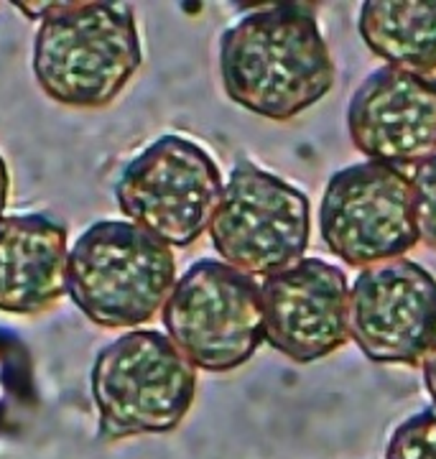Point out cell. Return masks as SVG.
Returning <instances> with one entry per match:
<instances>
[{
	"mask_svg": "<svg viewBox=\"0 0 436 459\" xmlns=\"http://www.w3.org/2000/svg\"><path fill=\"white\" fill-rule=\"evenodd\" d=\"M319 235L327 250L353 268L404 258L421 243L411 177L375 161L335 171L319 204Z\"/></svg>",
	"mask_w": 436,
	"mask_h": 459,
	"instance_id": "ba28073f",
	"label": "cell"
},
{
	"mask_svg": "<svg viewBox=\"0 0 436 459\" xmlns=\"http://www.w3.org/2000/svg\"><path fill=\"white\" fill-rule=\"evenodd\" d=\"M220 166L184 135H161L123 166L115 202L126 220L169 247H189L207 230L222 197Z\"/></svg>",
	"mask_w": 436,
	"mask_h": 459,
	"instance_id": "8992f818",
	"label": "cell"
},
{
	"mask_svg": "<svg viewBox=\"0 0 436 459\" xmlns=\"http://www.w3.org/2000/svg\"><path fill=\"white\" fill-rule=\"evenodd\" d=\"M39 21L33 77L48 100L95 110L110 105L144 65V47L128 3H18Z\"/></svg>",
	"mask_w": 436,
	"mask_h": 459,
	"instance_id": "7a4b0ae2",
	"label": "cell"
},
{
	"mask_svg": "<svg viewBox=\"0 0 436 459\" xmlns=\"http://www.w3.org/2000/svg\"><path fill=\"white\" fill-rule=\"evenodd\" d=\"M414 186V217L419 240L426 247L436 250V156L416 166L411 174Z\"/></svg>",
	"mask_w": 436,
	"mask_h": 459,
	"instance_id": "9a60e30c",
	"label": "cell"
},
{
	"mask_svg": "<svg viewBox=\"0 0 436 459\" xmlns=\"http://www.w3.org/2000/svg\"><path fill=\"white\" fill-rule=\"evenodd\" d=\"M90 394L102 442L169 434L192 411L196 368L166 332L133 329L97 352Z\"/></svg>",
	"mask_w": 436,
	"mask_h": 459,
	"instance_id": "277c9868",
	"label": "cell"
},
{
	"mask_svg": "<svg viewBox=\"0 0 436 459\" xmlns=\"http://www.w3.org/2000/svg\"><path fill=\"white\" fill-rule=\"evenodd\" d=\"M65 222L41 212L0 217V312L41 314L66 296Z\"/></svg>",
	"mask_w": 436,
	"mask_h": 459,
	"instance_id": "7c38bea8",
	"label": "cell"
},
{
	"mask_svg": "<svg viewBox=\"0 0 436 459\" xmlns=\"http://www.w3.org/2000/svg\"><path fill=\"white\" fill-rule=\"evenodd\" d=\"M174 283V250L128 220H100L69 246L66 296L97 327H144Z\"/></svg>",
	"mask_w": 436,
	"mask_h": 459,
	"instance_id": "3957f363",
	"label": "cell"
},
{
	"mask_svg": "<svg viewBox=\"0 0 436 459\" xmlns=\"http://www.w3.org/2000/svg\"><path fill=\"white\" fill-rule=\"evenodd\" d=\"M166 337L196 370L232 373L266 342L260 283L222 261L192 263L161 309Z\"/></svg>",
	"mask_w": 436,
	"mask_h": 459,
	"instance_id": "5b68a950",
	"label": "cell"
},
{
	"mask_svg": "<svg viewBox=\"0 0 436 459\" xmlns=\"http://www.w3.org/2000/svg\"><path fill=\"white\" fill-rule=\"evenodd\" d=\"M421 370H423V385H426V394H429L432 403L436 406V344L432 347V352L423 358V362H421Z\"/></svg>",
	"mask_w": 436,
	"mask_h": 459,
	"instance_id": "2e32d148",
	"label": "cell"
},
{
	"mask_svg": "<svg viewBox=\"0 0 436 459\" xmlns=\"http://www.w3.org/2000/svg\"><path fill=\"white\" fill-rule=\"evenodd\" d=\"M362 44L393 69L436 72V0H368L357 13Z\"/></svg>",
	"mask_w": 436,
	"mask_h": 459,
	"instance_id": "4fadbf2b",
	"label": "cell"
},
{
	"mask_svg": "<svg viewBox=\"0 0 436 459\" xmlns=\"http://www.w3.org/2000/svg\"><path fill=\"white\" fill-rule=\"evenodd\" d=\"M353 146L375 164L421 166L436 156V77L393 66L368 74L347 108Z\"/></svg>",
	"mask_w": 436,
	"mask_h": 459,
	"instance_id": "8fae6325",
	"label": "cell"
},
{
	"mask_svg": "<svg viewBox=\"0 0 436 459\" xmlns=\"http://www.w3.org/2000/svg\"><path fill=\"white\" fill-rule=\"evenodd\" d=\"M266 342L283 358L309 365L350 340V283L322 258H301L260 281Z\"/></svg>",
	"mask_w": 436,
	"mask_h": 459,
	"instance_id": "30bf717a",
	"label": "cell"
},
{
	"mask_svg": "<svg viewBox=\"0 0 436 459\" xmlns=\"http://www.w3.org/2000/svg\"><path fill=\"white\" fill-rule=\"evenodd\" d=\"M350 340L378 365H421L436 344V279L416 261L380 263L350 286Z\"/></svg>",
	"mask_w": 436,
	"mask_h": 459,
	"instance_id": "9c48e42d",
	"label": "cell"
},
{
	"mask_svg": "<svg viewBox=\"0 0 436 459\" xmlns=\"http://www.w3.org/2000/svg\"><path fill=\"white\" fill-rule=\"evenodd\" d=\"M225 95L248 113L289 123L335 87V59L311 5L278 3L238 18L220 39Z\"/></svg>",
	"mask_w": 436,
	"mask_h": 459,
	"instance_id": "6da1fadb",
	"label": "cell"
},
{
	"mask_svg": "<svg viewBox=\"0 0 436 459\" xmlns=\"http://www.w3.org/2000/svg\"><path fill=\"white\" fill-rule=\"evenodd\" d=\"M207 232L220 261L253 279H268L304 258L311 204L289 181L253 161H238Z\"/></svg>",
	"mask_w": 436,
	"mask_h": 459,
	"instance_id": "52a82bcc",
	"label": "cell"
},
{
	"mask_svg": "<svg viewBox=\"0 0 436 459\" xmlns=\"http://www.w3.org/2000/svg\"><path fill=\"white\" fill-rule=\"evenodd\" d=\"M386 459H436V411H421L390 434Z\"/></svg>",
	"mask_w": 436,
	"mask_h": 459,
	"instance_id": "5bb4252c",
	"label": "cell"
},
{
	"mask_svg": "<svg viewBox=\"0 0 436 459\" xmlns=\"http://www.w3.org/2000/svg\"><path fill=\"white\" fill-rule=\"evenodd\" d=\"M8 197H11V171H8L5 159L0 156V217H5Z\"/></svg>",
	"mask_w": 436,
	"mask_h": 459,
	"instance_id": "e0dca14e",
	"label": "cell"
}]
</instances>
